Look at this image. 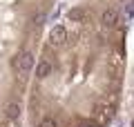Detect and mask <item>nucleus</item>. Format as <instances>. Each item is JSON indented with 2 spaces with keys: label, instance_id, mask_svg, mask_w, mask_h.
Here are the masks:
<instances>
[{
  "label": "nucleus",
  "instance_id": "7ed1b4c3",
  "mask_svg": "<svg viewBox=\"0 0 134 127\" xmlns=\"http://www.w3.org/2000/svg\"><path fill=\"white\" fill-rule=\"evenodd\" d=\"M123 107H125V116H127V127H134V69H132V78H130V85L125 87Z\"/></svg>",
  "mask_w": 134,
  "mask_h": 127
},
{
  "label": "nucleus",
  "instance_id": "20e7f679",
  "mask_svg": "<svg viewBox=\"0 0 134 127\" xmlns=\"http://www.w3.org/2000/svg\"><path fill=\"white\" fill-rule=\"evenodd\" d=\"M121 2H127V0H121Z\"/></svg>",
  "mask_w": 134,
  "mask_h": 127
},
{
  "label": "nucleus",
  "instance_id": "f03ea898",
  "mask_svg": "<svg viewBox=\"0 0 134 127\" xmlns=\"http://www.w3.org/2000/svg\"><path fill=\"white\" fill-rule=\"evenodd\" d=\"M58 0H0V127H23L43 33Z\"/></svg>",
  "mask_w": 134,
  "mask_h": 127
},
{
  "label": "nucleus",
  "instance_id": "f257e3e1",
  "mask_svg": "<svg viewBox=\"0 0 134 127\" xmlns=\"http://www.w3.org/2000/svg\"><path fill=\"white\" fill-rule=\"evenodd\" d=\"M127 74L121 0H76L45 29L25 103L27 127H110Z\"/></svg>",
  "mask_w": 134,
  "mask_h": 127
}]
</instances>
